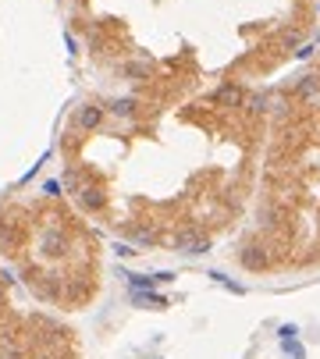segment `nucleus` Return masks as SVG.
I'll return each instance as SVG.
<instances>
[{
    "label": "nucleus",
    "mask_w": 320,
    "mask_h": 359,
    "mask_svg": "<svg viewBox=\"0 0 320 359\" xmlns=\"http://www.w3.org/2000/svg\"><path fill=\"white\" fill-rule=\"evenodd\" d=\"M174 249L185 253V256H199V253L210 249V242H207L203 235H196V231H181V235L174 238Z\"/></svg>",
    "instance_id": "f257e3e1"
},
{
    "label": "nucleus",
    "mask_w": 320,
    "mask_h": 359,
    "mask_svg": "<svg viewBox=\"0 0 320 359\" xmlns=\"http://www.w3.org/2000/svg\"><path fill=\"white\" fill-rule=\"evenodd\" d=\"M100 121H103V110H100V107H82V114H79L82 128H96Z\"/></svg>",
    "instance_id": "f03ea898"
},
{
    "label": "nucleus",
    "mask_w": 320,
    "mask_h": 359,
    "mask_svg": "<svg viewBox=\"0 0 320 359\" xmlns=\"http://www.w3.org/2000/svg\"><path fill=\"white\" fill-rule=\"evenodd\" d=\"M281 345H285V352H288L292 359H306V349L299 345V334H285V338H281Z\"/></svg>",
    "instance_id": "7ed1b4c3"
},
{
    "label": "nucleus",
    "mask_w": 320,
    "mask_h": 359,
    "mask_svg": "<svg viewBox=\"0 0 320 359\" xmlns=\"http://www.w3.org/2000/svg\"><path fill=\"white\" fill-rule=\"evenodd\" d=\"M263 260H267V256H263V253H260L256 245H249V249H242V263H245L249 271H256V267H263Z\"/></svg>",
    "instance_id": "20e7f679"
},
{
    "label": "nucleus",
    "mask_w": 320,
    "mask_h": 359,
    "mask_svg": "<svg viewBox=\"0 0 320 359\" xmlns=\"http://www.w3.org/2000/svg\"><path fill=\"white\" fill-rule=\"evenodd\" d=\"M207 278H214V281H217V285H221V288H232V291H235V295H245V288H242V285H235V281H232V278H224V274H221V271H210V274H207Z\"/></svg>",
    "instance_id": "39448f33"
},
{
    "label": "nucleus",
    "mask_w": 320,
    "mask_h": 359,
    "mask_svg": "<svg viewBox=\"0 0 320 359\" xmlns=\"http://www.w3.org/2000/svg\"><path fill=\"white\" fill-rule=\"evenodd\" d=\"M135 110V100H114L110 103V114H118V118H128Z\"/></svg>",
    "instance_id": "423d86ee"
},
{
    "label": "nucleus",
    "mask_w": 320,
    "mask_h": 359,
    "mask_svg": "<svg viewBox=\"0 0 320 359\" xmlns=\"http://www.w3.org/2000/svg\"><path fill=\"white\" fill-rule=\"evenodd\" d=\"M82 207H93V210H96V207H103V196H100L96 189H85V192H82Z\"/></svg>",
    "instance_id": "0eeeda50"
},
{
    "label": "nucleus",
    "mask_w": 320,
    "mask_h": 359,
    "mask_svg": "<svg viewBox=\"0 0 320 359\" xmlns=\"http://www.w3.org/2000/svg\"><path fill=\"white\" fill-rule=\"evenodd\" d=\"M217 100H224V103H239L242 93H239V89H232V85H224V89L217 93Z\"/></svg>",
    "instance_id": "6e6552de"
},
{
    "label": "nucleus",
    "mask_w": 320,
    "mask_h": 359,
    "mask_svg": "<svg viewBox=\"0 0 320 359\" xmlns=\"http://www.w3.org/2000/svg\"><path fill=\"white\" fill-rule=\"evenodd\" d=\"M313 50H317V43H306V47H299V50H295V57H299V61H306Z\"/></svg>",
    "instance_id": "1a4fd4ad"
},
{
    "label": "nucleus",
    "mask_w": 320,
    "mask_h": 359,
    "mask_svg": "<svg viewBox=\"0 0 320 359\" xmlns=\"http://www.w3.org/2000/svg\"><path fill=\"white\" fill-rule=\"evenodd\" d=\"M263 107H267V96H263V93H260V96H253V100H249V110H263Z\"/></svg>",
    "instance_id": "9d476101"
},
{
    "label": "nucleus",
    "mask_w": 320,
    "mask_h": 359,
    "mask_svg": "<svg viewBox=\"0 0 320 359\" xmlns=\"http://www.w3.org/2000/svg\"><path fill=\"white\" fill-rule=\"evenodd\" d=\"M43 192H47V196H61V185H57V182H47Z\"/></svg>",
    "instance_id": "9b49d317"
}]
</instances>
